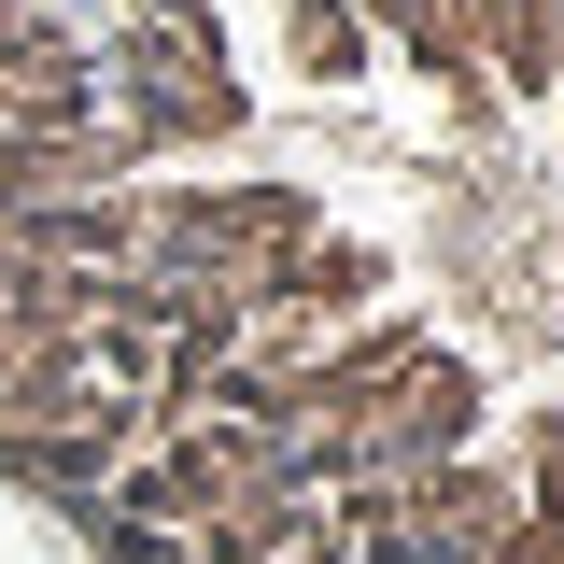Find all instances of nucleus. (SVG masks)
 <instances>
[{
	"mask_svg": "<svg viewBox=\"0 0 564 564\" xmlns=\"http://www.w3.org/2000/svg\"><path fill=\"white\" fill-rule=\"evenodd\" d=\"M0 480L70 564H564V0H0Z\"/></svg>",
	"mask_w": 564,
	"mask_h": 564,
	"instance_id": "nucleus-1",
	"label": "nucleus"
}]
</instances>
